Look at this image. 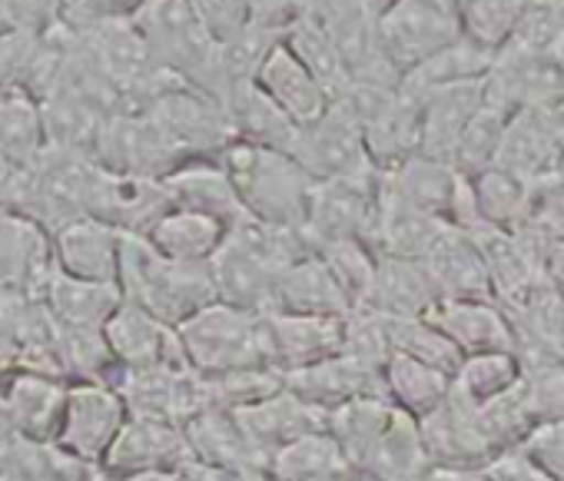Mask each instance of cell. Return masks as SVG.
<instances>
[{
	"label": "cell",
	"instance_id": "db71d44e",
	"mask_svg": "<svg viewBox=\"0 0 564 481\" xmlns=\"http://www.w3.org/2000/svg\"><path fill=\"white\" fill-rule=\"evenodd\" d=\"M186 4L193 8V14L219 47H226L249 28L246 0H186Z\"/></svg>",
	"mask_w": 564,
	"mask_h": 481
},
{
	"label": "cell",
	"instance_id": "f35d334b",
	"mask_svg": "<svg viewBox=\"0 0 564 481\" xmlns=\"http://www.w3.org/2000/svg\"><path fill=\"white\" fill-rule=\"evenodd\" d=\"M382 379H386L389 402H395L402 412H409L419 422L425 415H432L435 408H442L448 402V395H452V385H455L452 375H445L438 369H429V365H422V362H415V359H409L402 352H392Z\"/></svg>",
	"mask_w": 564,
	"mask_h": 481
},
{
	"label": "cell",
	"instance_id": "484cf974",
	"mask_svg": "<svg viewBox=\"0 0 564 481\" xmlns=\"http://www.w3.org/2000/svg\"><path fill=\"white\" fill-rule=\"evenodd\" d=\"M419 97H422V143H419V153L452 163L471 117L485 103V80L452 84V87L425 90Z\"/></svg>",
	"mask_w": 564,
	"mask_h": 481
},
{
	"label": "cell",
	"instance_id": "5bb4252c",
	"mask_svg": "<svg viewBox=\"0 0 564 481\" xmlns=\"http://www.w3.org/2000/svg\"><path fill=\"white\" fill-rule=\"evenodd\" d=\"M376 209H379V170L369 176L326 179L316 183L313 189L310 219L303 232L313 250L326 243H343V239L369 243Z\"/></svg>",
	"mask_w": 564,
	"mask_h": 481
},
{
	"label": "cell",
	"instance_id": "9c48e42d",
	"mask_svg": "<svg viewBox=\"0 0 564 481\" xmlns=\"http://www.w3.org/2000/svg\"><path fill=\"white\" fill-rule=\"evenodd\" d=\"M143 113H150L189 160H219L223 150L236 143L229 110L186 80L160 94Z\"/></svg>",
	"mask_w": 564,
	"mask_h": 481
},
{
	"label": "cell",
	"instance_id": "52a82bcc",
	"mask_svg": "<svg viewBox=\"0 0 564 481\" xmlns=\"http://www.w3.org/2000/svg\"><path fill=\"white\" fill-rule=\"evenodd\" d=\"M376 31L386 57L405 80L419 64L465 37L462 4L458 0H395L376 21Z\"/></svg>",
	"mask_w": 564,
	"mask_h": 481
},
{
	"label": "cell",
	"instance_id": "836d02e7",
	"mask_svg": "<svg viewBox=\"0 0 564 481\" xmlns=\"http://www.w3.org/2000/svg\"><path fill=\"white\" fill-rule=\"evenodd\" d=\"M272 481H359L339 438L323 428L296 438L269 461Z\"/></svg>",
	"mask_w": 564,
	"mask_h": 481
},
{
	"label": "cell",
	"instance_id": "91938a15",
	"mask_svg": "<svg viewBox=\"0 0 564 481\" xmlns=\"http://www.w3.org/2000/svg\"><path fill=\"white\" fill-rule=\"evenodd\" d=\"M246 11H249V24L279 31V34H286L300 21L293 0H246Z\"/></svg>",
	"mask_w": 564,
	"mask_h": 481
},
{
	"label": "cell",
	"instance_id": "7dc6e473",
	"mask_svg": "<svg viewBox=\"0 0 564 481\" xmlns=\"http://www.w3.org/2000/svg\"><path fill=\"white\" fill-rule=\"evenodd\" d=\"M514 113H508L505 107L485 100L481 110L471 117L458 150H455V160L452 166L462 173V176H478L485 170H491L498 163V150H501V140H505V130H508V120Z\"/></svg>",
	"mask_w": 564,
	"mask_h": 481
},
{
	"label": "cell",
	"instance_id": "94428289",
	"mask_svg": "<svg viewBox=\"0 0 564 481\" xmlns=\"http://www.w3.org/2000/svg\"><path fill=\"white\" fill-rule=\"evenodd\" d=\"M189 471L196 481H272L269 471H229V468H206V464H193Z\"/></svg>",
	"mask_w": 564,
	"mask_h": 481
},
{
	"label": "cell",
	"instance_id": "9a60e30c",
	"mask_svg": "<svg viewBox=\"0 0 564 481\" xmlns=\"http://www.w3.org/2000/svg\"><path fill=\"white\" fill-rule=\"evenodd\" d=\"M130 418L166 422L186 428L203 408H209V385L193 369H150L123 372L117 382Z\"/></svg>",
	"mask_w": 564,
	"mask_h": 481
},
{
	"label": "cell",
	"instance_id": "603a6c76",
	"mask_svg": "<svg viewBox=\"0 0 564 481\" xmlns=\"http://www.w3.org/2000/svg\"><path fill=\"white\" fill-rule=\"evenodd\" d=\"M120 253L123 232L110 222L84 216L61 232H54V260L64 276L90 280V283H117L120 280Z\"/></svg>",
	"mask_w": 564,
	"mask_h": 481
},
{
	"label": "cell",
	"instance_id": "ba28073f",
	"mask_svg": "<svg viewBox=\"0 0 564 481\" xmlns=\"http://www.w3.org/2000/svg\"><path fill=\"white\" fill-rule=\"evenodd\" d=\"M127 422H130V408L117 385L70 382L54 445L90 468H100Z\"/></svg>",
	"mask_w": 564,
	"mask_h": 481
},
{
	"label": "cell",
	"instance_id": "7a4b0ae2",
	"mask_svg": "<svg viewBox=\"0 0 564 481\" xmlns=\"http://www.w3.org/2000/svg\"><path fill=\"white\" fill-rule=\"evenodd\" d=\"M329 431L346 448L359 481H415L429 455L419 418L389 398H359L329 415Z\"/></svg>",
	"mask_w": 564,
	"mask_h": 481
},
{
	"label": "cell",
	"instance_id": "6da1fadb",
	"mask_svg": "<svg viewBox=\"0 0 564 481\" xmlns=\"http://www.w3.org/2000/svg\"><path fill=\"white\" fill-rule=\"evenodd\" d=\"M306 256H313L306 232L242 216L229 226L223 250L209 263L216 296L226 306L246 309L252 316H269L275 283Z\"/></svg>",
	"mask_w": 564,
	"mask_h": 481
},
{
	"label": "cell",
	"instance_id": "44dd1931",
	"mask_svg": "<svg viewBox=\"0 0 564 481\" xmlns=\"http://www.w3.org/2000/svg\"><path fill=\"white\" fill-rule=\"evenodd\" d=\"M262 326H265V342H269V362L282 375L343 356L346 319L269 313L262 316Z\"/></svg>",
	"mask_w": 564,
	"mask_h": 481
},
{
	"label": "cell",
	"instance_id": "8992f818",
	"mask_svg": "<svg viewBox=\"0 0 564 481\" xmlns=\"http://www.w3.org/2000/svg\"><path fill=\"white\" fill-rule=\"evenodd\" d=\"M186 362L203 379H223L246 369H269V342L262 316L213 303L180 326Z\"/></svg>",
	"mask_w": 564,
	"mask_h": 481
},
{
	"label": "cell",
	"instance_id": "3957f363",
	"mask_svg": "<svg viewBox=\"0 0 564 481\" xmlns=\"http://www.w3.org/2000/svg\"><path fill=\"white\" fill-rule=\"evenodd\" d=\"M219 163L229 173L246 216L282 229H306L316 179L293 153L236 140L223 150Z\"/></svg>",
	"mask_w": 564,
	"mask_h": 481
},
{
	"label": "cell",
	"instance_id": "ee69618b",
	"mask_svg": "<svg viewBox=\"0 0 564 481\" xmlns=\"http://www.w3.org/2000/svg\"><path fill=\"white\" fill-rule=\"evenodd\" d=\"M521 379H524V369L514 352H485V356H468L462 362L452 392L465 405L485 408L488 402L511 392Z\"/></svg>",
	"mask_w": 564,
	"mask_h": 481
},
{
	"label": "cell",
	"instance_id": "f5cc1de1",
	"mask_svg": "<svg viewBox=\"0 0 564 481\" xmlns=\"http://www.w3.org/2000/svg\"><path fill=\"white\" fill-rule=\"evenodd\" d=\"M524 402L534 418V425L561 422L564 418V362L524 372Z\"/></svg>",
	"mask_w": 564,
	"mask_h": 481
},
{
	"label": "cell",
	"instance_id": "f1b7e54d",
	"mask_svg": "<svg viewBox=\"0 0 564 481\" xmlns=\"http://www.w3.org/2000/svg\"><path fill=\"white\" fill-rule=\"evenodd\" d=\"M442 299V289L432 270L419 260L379 256L376 283L369 296V313L386 319H419Z\"/></svg>",
	"mask_w": 564,
	"mask_h": 481
},
{
	"label": "cell",
	"instance_id": "83f0119b",
	"mask_svg": "<svg viewBox=\"0 0 564 481\" xmlns=\"http://www.w3.org/2000/svg\"><path fill=\"white\" fill-rule=\"evenodd\" d=\"M236 415H239L246 435L252 438V445L269 461H272L275 451L293 445L296 438L329 428V415L319 412V408H313V405H306L290 389H282L279 395H272V398H265V402H259L252 408H242Z\"/></svg>",
	"mask_w": 564,
	"mask_h": 481
},
{
	"label": "cell",
	"instance_id": "f546056e",
	"mask_svg": "<svg viewBox=\"0 0 564 481\" xmlns=\"http://www.w3.org/2000/svg\"><path fill=\"white\" fill-rule=\"evenodd\" d=\"M432 270L442 299H465V303H495V286L488 263L468 229H448L435 253L425 260Z\"/></svg>",
	"mask_w": 564,
	"mask_h": 481
},
{
	"label": "cell",
	"instance_id": "680465c9",
	"mask_svg": "<svg viewBox=\"0 0 564 481\" xmlns=\"http://www.w3.org/2000/svg\"><path fill=\"white\" fill-rule=\"evenodd\" d=\"M478 474L485 481H551V474L524 448H508L495 455Z\"/></svg>",
	"mask_w": 564,
	"mask_h": 481
},
{
	"label": "cell",
	"instance_id": "4dcf8cb0",
	"mask_svg": "<svg viewBox=\"0 0 564 481\" xmlns=\"http://www.w3.org/2000/svg\"><path fill=\"white\" fill-rule=\"evenodd\" d=\"M173 209H186V212H203L213 216L226 226L239 222L246 216L229 173L223 170L219 160H189L180 170H173L163 179Z\"/></svg>",
	"mask_w": 564,
	"mask_h": 481
},
{
	"label": "cell",
	"instance_id": "f907efd6",
	"mask_svg": "<svg viewBox=\"0 0 564 481\" xmlns=\"http://www.w3.org/2000/svg\"><path fill=\"white\" fill-rule=\"evenodd\" d=\"M209 385V402L219 405V408H229V412H242V408H252L272 395H279L286 389V375L279 369H246V372H232V375H223V379H206Z\"/></svg>",
	"mask_w": 564,
	"mask_h": 481
},
{
	"label": "cell",
	"instance_id": "74e56055",
	"mask_svg": "<svg viewBox=\"0 0 564 481\" xmlns=\"http://www.w3.org/2000/svg\"><path fill=\"white\" fill-rule=\"evenodd\" d=\"M226 110L232 117L236 127V140L242 143H256V146H269V150H282V153H293L300 127L282 113L252 80L249 84H236Z\"/></svg>",
	"mask_w": 564,
	"mask_h": 481
},
{
	"label": "cell",
	"instance_id": "30bf717a",
	"mask_svg": "<svg viewBox=\"0 0 564 481\" xmlns=\"http://www.w3.org/2000/svg\"><path fill=\"white\" fill-rule=\"evenodd\" d=\"M293 156L316 183L376 173L362 123L346 100H336L316 123L300 127Z\"/></svg>",
	"mask_w": 564,
	"mask_h": 481
},
{
	"label": "cell",
	"instance_id": "be15d7a7",
	"mask_svg": "<svg viewBox=\"0 0 564 481\" xmlns=\"http://www.w3.org/2000/svg\"><path fill=\"white\" fill-rule=\"evenodd\" d=\"M362 4H366V8H369V14L379 21V18H382V14H386L392 4H395V0H362Z\"/></svg>",
	"mask_w": 564,
	"mask_h": 481
},
{
	"label": "cell",
	"instance_id": "4316f807",
	"mask_svg": "<svg viewBox=\"0 0 564 481\" xmlns=\"http://www.w3.org/2000/svg\"><path fill=\"white\" fill-rule=\"evenodd\" d=\"M425 319L442 329L462 356L485 352H514V332L498 303H465V299H438Z\"/></svg>",
	"mask_w": 564,
	"mask_h": 481
},
{
	"label": "cell",
	"instance_id": "60d3db41",
	"mask_svg": "<svg viewBox=\"0 0 564 481\" xmlns=\"http://www.w3.org/2000/svg\"><path fill=\"white\" fill-rule=\"evenodd\" d=\"M475 243L488 263V273H491V286H495V303H505L511 296H518L524 286H531L544 266L521 247V239L514 232H501V229H491V226H478L471 229Z\"/></svg>",
	"mask_w": 564,
	"mask_h": 481
},
{
	"label": "cell",
	"instance_id": "e7e4bbea",
	"mask_svg": "<svg viewBox=\"0 0 564 481\" xmlns=\"http://www.w3.org/2000/svg\"><path fill=\"white\" fill-rule=\"evenodd\" d=\"M415 481H458V474H452V471H438V468H429L425 474H419Z\"/></svg>",
	"mask_w": 564,
	"mask_h": 481
},
{
	"label": "cell",
	"instance_id": "5b68a950",
	"mask_svg": "<svg viewBox=\"0 0 564 481\" xmlns=\"http://www.w3.org/2000/svg\"><path fill=\"white\" fill-rule=\"evenodd\" d=\"M130 21L150 44L160 67L226 107L232 84L223 67V47L206 34L186 0H147Z\"/></svg>",
	"mask_w": 564,
	"mask_h": 481
},
{
	"label": "cell",
	"instance_id": "7402d4cb",
	"mask_svg": "<svg viewBox=\"0 0 564 481\" xmlns=\"http://www.w3.org/2000/svg\"><path fill=\"white\" fill-rule=\"evenodd\" d=\"M282 113H286L296 127H310L316 123L336 100L329 97V90L310 74V67L290 51L286 37H282L272 54L262 61L256 80H252Z\"/></svg>",
	"mask_w": 564,
	"mask_h": 481
},
{
	"label": "cell",
	"instance_id": "c3c4849f",
	"mask_svg": "<svg viewBox=\"0 0 564 481\" xmlns=\"http://www.w3.org/2000/svg\"><path fill=\"white\" fill-rule=\"evenodd\" d=\"M465 37L498 54L524 21L531 0H458Z\"/></svg>",
	"mask_w": 564,
	"mask_h": 481
},
{
	"label": "cell",
	"instance_id": "d6986e66",
	"mask_svg": "<svg viewBox=\"0 0 564 481\" xmlns=\"http://www.w3.org/2000/svg\"><path fill=\"white\" fill-rule=\"evenodd\" d=\"M173 209L163 179L123 176L100 166V176L90 189L87 216L110 222L127 236H150V229Z\"/></svg>",
	"mask_w": 564,
	"mask_h": 481
},
{
	"label": "cell",
	"instance_id": "e575fe53",
	"mask_svg": "<svg viewBox=\"0 0 564 481\" xmlns=\"http://www.w3.org/2000/svg\"><path fill=\"white\" fill-rule=\"evenodd\" d=\"M44 306L54 316V323H61V326H70V329H107V323L123 306V289H120V283L74 280V276H64L57 270V276L47 286Z\"/></svg>",
	"mask_w": 564,
	"mask_h": 481
},
{
	"label": "cell",
	"instance_id": "8d00e7d4",
	"mask_svg": "<svg viewBox=\"0 0 564 481\" xmlns=\"http://www.w3.org/2000/svg\"><path fill=\"white\" fill-rule=\"evenodd\" d=\"M47 146L51 140L41 100L24 90L0 97V163L11 173H24L47 153Z\"/></svg>",
	"mask_w": 564,
	"mask_h": 481
},
{
	"label": "cell",
	"instance_id": "b9f144b4",
	"mask_svg": "<svg viewBox=\"0 0 564 481\" xmlns=\"http://www.w3.org/2000/svg\"><path fill=\"white\" fill-rule=\"evenodd\" d=\"M286 44L290 51L310 67V74L329 90L333 100H343L352 90V74L336 47V41L329 37V31L313 21V18H300L290 31H286Z\"/></svg>",
	"mask_w": 564,
	"mask_h": 481
},
{
	"label": "cell",
	"instance_id": "ffe728a7",
	"mask_svg": "<svg viewBox=\"0 0 564 481\" xmlns=\"http://www.w3.org/2000/svg\"><path fill=\"white\" fill-rule=\"evenodd\" d=\"M524 183H538L564 170V133L557 127L554 110L547 107H521L505 130L498 163Z\"/></svg>",
	"mask_w": 564,
	"mask_h": 481
},
{
	"label": "cell",
	"instance_id": "e0dca14e",
	"mask_svg": "<svg viewBox=\"0 0 564 481\" xmlns=\"http://www.w3.org/2000/svg\"><path fill=\"white\" fill-rule=\"evenodd\" d=\"M429 464L452 474H478L498 451L481 428L478 408L465 405L455 392L442 408L419 422Z\"/></svg>",
	"mask_w": 564,
	"mask_h": 481
},
{
	"label": "cell",
	"instance_id": "6125c7cd",
	"mask_svg": "<svg viewBox=\"0 0 564 481\" xmlns=\"http://www.w3.org/2000/svg\"><path fill=\"white\" fill-rule=\"evenodd\" d=\"M296 4V11H300V18H313V21H323L329 11H333V4L336 0H293Z\"/></svg>",
	"mask_w": 564,
	"mask_h": 481
},
{
	"label": "cell",
	"instance_id": "6f0895ef",
	"mask_svg": "<svg viewBox=\"0 0 564 481\" xmlns=\"http://www.w3.org/2000/svg\"><path fill=\"white\" fill-rule=\"evenodd\" d=\"M521 448L551 474V481H564V418L534 428Z\"/></svg>",
	"mask_w": 564,
	"mask_h": 481
},
{
	"label": "cell",
	"instance_id": "7c38bea8",
	"mask_svg": "<svg viewBox=\"0 0 564 481\" xmlns=\"http://www.w3.org/2000/svg\"><path fill=\"white\" fill-rule=\"evenodd\" d=\"M498 306L511 323L514 356L524 372L564 362V296L547 273Z\"/></svg>",
	"mask_w": 564,
	"mask_h": 481
},
{
	"label": "cell",
	"instance_id": "bcb514c9",
	"mask_svg": "<svg viewBox=\"0 0 564 481\" xmlns=\"http://www.w3.org/2000/svg\"><path fill=\"white\" fill-rule=\"evenodd\" d=\"M326 266L329 273L336 276L346 303L352 313H362L369 309V296H372V283H376V263L379 256L359 243V239H343V243H326L319 250H313Z\"/></svg>",
	"mask_w": 564,
	"mask_h": 481
},
{
	"label": "cell",
	"instance_id": "2e32d148",
	"mask_svg": "<svg viewBox=\"0 0 564 481\" xmlns=\"http://www.w3.org/2000/svg\"><path fill=\"white\" fill-rule=\"evenodd\" d=\"M189 468L193 451L186 431L150 418H130L100 464V471L113 481H137L147 474H170Z\"/></svg>",
	"mask_w": 564,
	"mask_h": 481
},
{
	"label": "cell",
	"instance_id": "f6af8a7d",
	"mask_svg": "<svg viewBox=\"0 0 564 481\" xmlns=\"http://www.w3.org/2000/svg\"><path fill=\"white\" fill-rule=\"evenodd\" d=\"M386 319V316H382ZM386 332H389V342H392V352H402L429 369H438L445 375H458L465 356L462 349L442 332L435 329L425 316L419 319H386Z\"/></svg>",
	"mask_w": 564,
	"mask_h": 481
},
{
	"label": "cell",
	"instance_id": "1f68e13d",
	"mask_svg": "<svg viewBox=\"0 0 564 481\" xmlns=\"http://www.w3.org/2000/svg\"><path fill=\"white\" fill-rule=\"evenodd\" d=\"M4 392H8L11 418L21 438L28 441L57 438L67 392H70L67 379H54L41 372H14L11 379H4Z\"/></svg>",
	"mask_w": 564,
	"mask_h": 481
},
{
	"label": "cell",
	"instance_id": "d4e9b609",
	"mask_svg": "<svg viewBox=\"0 0 564 481\" xmlns=\"http://www.w3.org/2000/svg\"><path fill=\"white\" fill-rule=\"evenodd\" d=\"M286 389L293 395H300L306 405H313V408H319L326 415H333L343 405L359 402V398H389L386 395V379L379 372H369V369L356 365L346 356H336V359H326L319 365L290 372Z\"/></svg>",
	"mask_w": 564,
	"mask_h": 481
},
{
	"label": "cell",
	"instance_id": "7bdbcfd3",
	"mask_svg": "<svg viewBox=\"0 0 564 481\" xmlns=\"http://www.w3.org/2000/svg\"><path fill=\"white\" fill-rule=\"evenodd\" d=\"M491 67H495V54L478 47L475 41L462 37L458 44H452L442 54L419 64L402 80V87L412 94H425V90H438V87H452V84H471V80H485L491 74Z\"/></svg>",
	"mask_w": 564,
	"mask_h": 481
},
{
	"label": "cell",
	"instance_id": "8fae6325",
	"mask_svg": "<svg viewBox=\"0 0 564 481\" xmlns=\"http://www.w3.org/2000/svg\"><path fill=\"white\" fill-rule=\"evenodd\" d=\"M97 163L110 173L166 179L189 156L163 133L150 113H113L104 123L97 143Z\"/></svg>",
	"mask_w": 564,
	"mask_h": 481
},
{
	"label": "cell",
	"instance_id": "ab89813d",
	"mask_svg": "<svg viewBox=\"0 0 564 481\" xmlns=\"http://www.w3.org/2000/svg\"><path fill=\"white\" fill-rule=\"evenodd\" d=\"M471 189H475V209L481 226L518 232L531 222V183L518 179L514 173L491 166L471 176Z\"/></svg>",
	"mask_w": 564,
	"mask_h": 481
},
{
	"label": "cell",
	"instance_id": "11a10c76",
	"mask_svg": "<svg viewBox=\"0 0 564 481\" xmlns=\"http://www.w3.org/2000/svg\"><path fill=\"white\" fill-rule=\"evenodd\" d=\"M4 14L14 31H24L31 37H44L61 24L64 0H0Z\"/></svg>",
	"mask_w": 564,
	"mask_h": 481
},
{
	"label": "cell",
	"instance_id": "03108f58",
	"mask_svg": "<svg viewBox=\"0 0 564 481\" xmlns=\"http://www.w3.org/2000/svg\"><path fill=\"white\" fill-rule=\"evenodd\" d=\"M84 481H113V478H107L104 471H94V474H90V478H84Z\"/></svg>",
	"mask_w": 564,
	"mask_h": 481
},
{
	"label": "cell",
	"instance_id": "9f6ffc18",
	"mask_svg": "<svg viewBox=\"0 0 564 481\" xmlns=\"http://www.w3.org/2000/svg\"><path fill=\"white\" fill-rule=\"evenodd\" d=\"M531 219L564 239V170L531 183Z\"/></svg>",
	"mask_w": 564,
	"mask_h": 481
},
{
	"label": "cell",
	"instance_id": "ac0fdd59",
	"mask_svg": "<svg viewBox=\"0 0 564 481\" xmlns=\"http://www.w3.org/2000/svg\"><path fill=\"white\" fill-rule=\"evenodd\" d=\"M107 346L123 372H150V369H189L180 329L150 316L147 309L123 299L117 316L104 329Z\"/></svg>",
	"mask_w": 564,
	"mask_h": 481
},
{
	"label": "cell",
	"instance_id": "277c9868",
	"mask_svg": "<svg viewBox=\"0 0 564 481\" xmlns=\"http://www.w3.org/2000/svg\"><path fill=\"white\" fill-rule=\"evenodd\" d=\"M120 289L123 299L163 319L166 326H183L206 306L219 303L213 270L196 263H176L156 253L147 236L123 232L120 253Z\"/></svg>",
	"mask_w": 564,
	"mask_h": 481
},
{
	"label": "cell",
	"instance_id": "d6a6232c",
	"mask_svg": "<svg viewBox=\"0 0 564 481\" xmlns=\"http://www.w3.org/2000/svg\"><path fill=\"white\" fill-rule=\"evenodd\" d=\"M272 313H282V316H329V319L352 316L336 276L329 273V266L316 253L282 273V280L275 283Z\"/></svg>",
	"mask_w": 564,
	"mask_h": 481
},
{
	"label": "cell",
	"instance_id": "681fc988",
	"mask_svg": "<svg viewBox=\"0 0 564 481\" xmlns=\"http://www.w3.org/2000/svg\"><path fill=\"white\" fill-rule=\"evenodd\" d=\"M478 418H481V428L491 438L498 455L508 448H521L531 438V431L538 428L531 412H528V402H524V379L511 392H505L501 398L478 408Z\"/></svg>",
	"mask_w": 564,
	"mask_h": 481
},
{
	"label": "cell",
	"instance_id": "d590c367",
	"mask_svg": "<svg viewBox=\"0 0 564 481\" xmlns=\"http://www.w3.org/2000/svg\"><path fill=\"white\" fill-rule=\"evenodd\" d=\"M226 236H229V226L213 219V216L186 212V209H170L150 229L147 239L156 247V253H163L166 260L209 266L216 260V253L223 250Z\"/></svg>",
	"mask_w": 564,
	"mask_h": 481
},
{
	"label": "cell",
	"instance_id": "cb8c5ba5",
	"mask_svg": "<svg viewBox=\"0 0 564 481\" xmlns=\"http://www.w3.org/2000/svg\"><path fill=\"white\" fill-rule=\"evenodd\" d=\"M193 464L229 468V471H269V458L252 445L236 412L209 405L186 428Z\"/></svg>",
	"mask_w": 564,
	"mask_h": 481
},
{
	"label": "cell",
	"instance_id": "4fadbf2b",
	"mask_svg": "<svg viewBox=\"0 0 564 481\" xmlns=\"http://www.w3.org/2000/svg\"><path fill=\"white\" fill-rule=\"evenodd\" d=\"M54 276V236L31 216L0 206V299L28 296L44 303Z\"/></svg>",
	"mask_w": 564,
	"mask_h": 481
},
{
	"label": "cell",
	"instance_id": "816d5d0a",
	"mask_svg": "<svg viewBox=\"0 0 564 481\" xmlns=\"http://www.w3.org/2000/svg\"><path fill=\"white\" fill-rule=\"evenodd\" d=\"M343 356L352 359L356 365L382 375L389 359H392V342H389V332H386V319L379 313H369V309L346 316Z\"/></svg>",
	"mask_w": 564,
	"mask_h": 481
}]
</instances>
